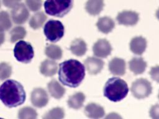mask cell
I'll list each match as a JSON object with an SVG mask.
<instances>
[{
	"instance_id": "30bf717a",
	"label": "cell",
	"mask_w": 159,
	"mask_h": 119,
	"mask_svg": "<svg viewBox=\"0 0 159 119\" xmlns=\"http://www.w3.org/2000/svg\"><path fill=\"white\" fill-rule=\"evenodd\" d=\"M29 16V11L23 3H19L12 8L11 17L14 23L22 24L26 22Z\"/></svg>"
},
{
	"instance_id": "d6986e66",
	"label": "cell",
	"mask_w": 159,
	"mask_h": 119,
	"mask_svg": "<svg viewBox=\"0 0 159 119\" xmlns=\"http://www.w3.org/2000/svg\"><path fill=\"white\" fill-rule=\"evenodd\" d=\"M85 99L86 97L84 93L78 92L69 97L67 104L70 108L75 110H79L83 106Z\"/></svg>"
},
{
	"instance_id": "7a4b0ae2",
	"label": "cell",
	"mask_w": 159,
	"mask_h": 119,
	"mask_svg": "<svg viewBox=\"0 0 159 119\" xmlns=\"http://www.w3.org/2000/svg\"><path fill=\"white\" fill-rule=\"evenodd\" d=\"M0 100L7 107H16L25 100V92L22 84L14 80L6 81L0 86Z\"/></svg>"
},
{
	"instance_id": "e575fe53",
	"label": "cell",
	"mask_w": 159,
	"mask_h": 119,
	"mask_svg": "<svg viewBox=\"0 0 159 119\" xmlns=\"http://www.w3.org/2000/svg\"><path fill=\"white\" fill-rule=\"evenodd\" d=\"M4 41V34L3 32H0V45L3 43Z\"/></svg>"
},
{
	"instance_id": "ffe728a7",
	"label": "cell",
	"mask_w": 159,
	"mask_h": 119,
	"mask_svg": "<svg viewBox=\"0 0 159 119\" xmlns=\"http://www.w3.org/2000/svg\"><path fill=\"white\" fill-rule=\"evenodd\" d=\"M70 50L73 55L77 56H82L85 55L87 51V45L83 39L76 38L71 42Z\"/></svg>"
},
{
	"instance_id": "3957f363",
	"label": "cell",
	"mask_w": 159,
	"mask_h": 119,
	"mask_svg": "<svg viewBox=\"0 0 159 119\" xmlns=\"http://www.w3.org/2000/svg\"><path fill=\"white\" fill-rule=\"evenodd\" d=\"M129 87L127 82L120 77L109 79L104 89V95L110 101L117 102L123 100L128 94Z\"/></svg>"
},
{
	"instance_id": "83f0119b",
	"label": "cell",
	"mask_w": 159,
	"mask_h": 119,
	"mask_svg": "<svg viewBox=\"0 0 159 119\" xmlns=\"http://www.w3.org/2000/svg\"><path fill=\"white\" fill-rule=\"evenodd\" d=\"M65 117V112L62 108L55 107L49 110L43 116V118L47 119H60Z\"/></svg>"
},
{
	"instance_id": "e0dca14e",
	"label": "cell",
	"mask_w": 159,
	"mask_h": 119,
	"mask_svg": "<svg viewBox=\"0 0 159 119\" xmlns=\"http://www.w3.org/2000/svg\"><path fill=\"white\" fill-rule=\"evenodd\" d=\"M96 27L99 32L107 34L113 30L115 27V22L111 17L104 16L99 18L96 22Z\"/></svg>"
},
{
	"instance_id": "8992f818",
	"label": "cell",
	"mask_w": 159,
	"mask_h": 119,
	"mask_svg": "<svg viewBox=\"0 0 159 119\" xmlns=\"http://www.w3.org/2000/svg\"><path fill=\"white\" fill-rule=\"evenodd\" d=\"M133 96L137 99L148 97L152 92L151 83L145 78H139L134 81L130 87Z\"/></svg>"
},
{
	"instance_id": "8d00e7d4",
	"label": "cell",
	"mask_w": 159,
	"mask_h": 119,
	"mask_svg": "<svg viewBox=\"0 0 159 119\" xmlns=\"http://www.w3.org/2000/svg\"><path fill=\"white\" fill-rule=\"evenodd\" d=\"M158 99H159V92H158Z\"/></svg>"
},
{
	"instance_id": "9a60e30c",
	"label": "cell",
	"mask_w": 159,
	"mask_h": 119,
	"mask_svg": "<svg viewBox=\"0 0 159 119\" xmlns=\"http://www.w3.org/2000/svg\"><path fill=\"white\" fill-rule=\"evenodd\" d=\"M147 40L142 36L135 37L130 42L129 46L130 51L135 55H142L147 48Z\"/></svg>"
},
{
	"instance_id": "cb8c5ba5",
	"label": "cell",
	"mask_w": 159,
	"mask_h": 119,
	"mask_svg": "<svg viewBox=\"0 0 159 119\" xmlns=\"http://www.w3.org/2000/svg\"><path fill=\"white\" fill-rule=\"evenodd\" d=\"M46 55L52 60H60L62 57L61 48L55 45H49L45 48Z\"/></svg>"
},
{
	"instance_id": "6da1fadb",
	"label": "cell",
	"mask_w": 159,
	"mask_h": 119,
	"mask_svg": "<svg viewBox=\"0 0 159 119\" xmlns=\"http://www.w3.org/2000/svg\"><path fill=\"white\" fill-rule=\"evenodd\" d=\"M85 77V67L79 61L70 59L59 65L58 79L61 84L70 87H78Z\"/></svg>"
},
{
	"instance_id": "44dd1931",
	"label": "cell",
	"mask_w": 159,
	"mask_h": 119,
	"mask_svg": "<svg viewBox=\"0 0 159 119\" xmlns=\"http://www.w3.org/2000/svg\"><path fill=\"white\" fill-rule=\"evenodd\" d=\"M48 90L50 95L57 99H61L65 93V89L56 80H52L47 86Z\"/></svg>"
},
{
	"instance_id": "d590c367",
	"label": "cell",
	"mask_w": 159,
	"mask_h": 119,
	"mask_svg": "<svg viewBox=\"0 0 159 119\" xmlns=\"http://www.w3.org/2000/svg\"><path fill=\"white\" fill-rule=\"evenodd\" d=\"M155 15H156L157 18L158 19V20H159V8L157 10L156 13H155Z\"/></svg>"
},
{
	"instance_id": "277c9868",
	"label": "cell",
	"mask_w": 159,
	"mask_h": 119,
	"mask_svg": "<svg viewBox=\"0 0 159 119\" xmlns=\"http://www.w3.org/2000/svg\"><path fill=\"white\" fill-rule=\"evenodd\" d=\"M73 5V0H46L44 8L47 14L63 17L70 11Z\"/></svg>"
},
{
	"instance_id": "9c48e42d",
	"label": "cell",
	"mask_w": 159,
	"mask_h": 119,
	"mask_svg": "<svg viewBox=\"0 0 159 119\" xmlns=\"http://www.w3.org/2000/svg\"><path fill=\"white\" fill-rule=\"evenodd\" d=\"M116 19L117 22L125 26H133L139 20V14L132 11H123L118 13Z\"/></svg>"
},
{
	"instance_id": "f546056e",
	"label": "cell",
	"mask_w": 159,
	"mask_h": 119,
	"mask_svg": "<svg viewBox=\"0 0 159 119\" xmlns=\"http://www.w3.org/2000/svg\"><path fill=\"white\" fill-rule=\"evenodd\" d=\"M26 5L31 11H37L41 8L42 0H25Z\"/></svg>"
},
{
	"instance_id": "7c38bea8",
	"label": "cell",
	"mask_w": 159,
	"mask_h": 119,
	"mask_svg": "<svg viewBox=\"0 0 159 119\" xmlns=\"http://www.w3.org/2000/svg\"><path fill=\"white\" fill-rule=\"evenodd\" d=\"M31 102L36 107H43L48 102V94L42 88L34 89L31 94Z\"/></svg>"
},
{
	"instance_id": "8fae6325",
	"label": "cell",
	"mask_w": 159,
	"mask_h": 119,
	"mask_svg": "<svg viewBox=\"0 0 159 119\" xmlns=\"http://www.w3.org/2000/svg\"><path fill=\"white\" fill-rule=\"evenodd\" d=\"M84 67L88 73L91 75L99 74L104 66V62L98 57H88L84 62Z\"/></svg>"
},
{
	"instance_id": "d6a6232c",
	"label": "cell",
	"mask_w": 159,
	"mask_h": 119,
	"mask_svg": "<svg viewBox=\"0 0 159 119\" xmlns=\"http://www.w3.org/2000/svg\"><path fill=\"white\" fill-rule=\"evenodd\" d=\"M21 0H2L4 5L8 8H13L20 3Z\"/></svg>"
},
{
	"instance_id": "836d02e7",
	"label": "cell",
	"mask_w": 159,
	"mask_h": 119,
	"mask_svg": "<svg viewBox=\"0 0 159 119\" xmlns=\"http://www.w3.org/2000/svg\"><path fill=\"white\" fill-rule=\"evenodd\" d=\"M121 118V117L120 116H119V115H117V113H109L108 115H107L106 117V118Z\"/></svg>"
},
{
	"instance_id": "f1b7e54d",
	"label": "cell",
	"mask_w": 159,
	"mask_h": 119,
	"mask_svg": "<svg viewBox=\"0 0 159 119\" xmlns=\"http://www.w3.org/2000/svg\"><path fill=\"white\" fill-rule=\"evenodd\" d=\"M12 73L11 66L6 63H0V79L4 80L10 77Z\"/></svg>"
},
{
	"instance_id": "5b68a950",
	"label": "cell",
	"mask_w": 159,
	"mask_h": 119,
	"mask_svg": "<svg viewBox=\"0 0 159 119\" xmlns=\"http://www.w3.org/2000/svg\"><path fill=\"white\" fill-rule=\"evenodd\" d=\"M65 29L59 20H50L45 25L43 32L47 39L52 42L59 41L64 35Z\"/></svg>"
},
{
	"instance_id": "ac0fdd59",
	"label": "cell",
	"mask_w": 159,
	"mask_h": 119,
	"mask_svg": "<svg viewBox=\"0 0 159 119\" xmlns=\"http://www.w3.org/2000/svg\"><path fill=\"white\" fill-rule=\"evenodd\" d=\"M104 6V0H88L85 9L91 15H96L101 13Z\"/></svg>"
},
{
	"instance_id": "2e32d148",
	"label": "cell",
	"mask_w": 159,
	"mask_h": 119,
	"mask_svg": "<svg viewBox=\"0 0 159 119\" xmlns=\"http://www.w3.org/2000/svg\"><path fill=\"white\" fill-rule=\"evenodd\" d=\"M129 69L135 75L141 74L144 73L147 68V63L143 58H133L129 62Z\"/></svg>"
},
{
	"instance_id": "4316f807",
	"label": "cell",
	"mask_w": 159,
	"mask_h": 119,
	"mask_svg": "<svg viewBox=\"0 0 159 119\" xmlns=\"http://www.w3.org/2000/svg\"><path fill=\"white\" fill-rule=\"evenodd\" d=\"M12 25L9 14L6 11L0 12V32L9 30Z\"/></svg>"
},
{
	"instance_id": "ba28073f",
	"label": "cell",
	"mask_w": 159,
	"mask_h": 119,
	"mask_svg": "<svg viewBox=\"0 0 159 119\" xmlns=\"http://www.w3.org/2000/svg\"><path fill=\"white\" fill-rule=\"evenodd\" d=\"M93 54L98 58H107L112 51V46L108 40L105 38L98 40L93 46Z\"/></svg>"
},
{
	"instance_id": "4dcf8cb0",
	"label": "cell",
	"mask_w": 159,
	"mask_h": 119,
	"mask_svg": "<svg viewBox=\"0 0 159 119\" xmlns=\"http://www.w3.org/2000/svg\"><path fill=\"white\" fill-rule=\"evenodd\" d=\"M149 74L153 81L159 83V65L152 67L149 71Z\"/></svg>"
},
{
	"instance_id": "484cf974",
	"label": "cell",
	"mask_w": 159,
	"mask_h": 119,
	"mask_svg": "<svg viewBox=\"0 0 159 119\" xmlns=\"http://www.w3.org/2000/svg\"><path fill=\"white\" fill-rule=\"evenodd\" d=\"M25 35L26 31L23 27H16L11 32V42L14 43L19 40H21L25 37Z\"/></svg>"
},
{
	"instance_id": "5bb4252c",
	"label": "cell",
	"mask_w": 159,
	"mask_h": 119,
	"mask_svg": "<svg viewBox=\"0 0 159 119\" xmlns=\"http://www.w3.org/2000/svg\"><path fill=\"white\" fill-rule=\"evenodd\" d=\"M84 113L87 117L94 119L101 118L105 115L104 108L94 102L89 103L86 105L84 109Z\"/></svg>"
},
{
	"instance_id": "4fadbf2b",
	"label": "cell",
	"mask_w": 159,
	"mask_h": 119,
	"mask_svg": "<svg viewBox=\"0 0 159 119\" xmlns=\"http://www.w3.org/2000/svg\"><path fill=\"white\" fill-rule=\"evenodd\" d=\"M109 70L114 76H123L125 73L126 63L124 59L114 58L109 63Z\"/></svg>"
},
{
	"instance_id": "d4e9b609",
	"label": "cell",
	"mask_w": 159,
	"mask_h": 119,
	"mask_svg": "<svg viewBox=\"0 0 159 119\" xmlns=\"http://www.w3.org/2000/svg\"><path fill=\"white\" fill-rule=\"evenodd\" d=\"M18 117L21 119H34L37 118V113L33 108L26 107L19 111Z\"/></svg>"
},
{
	"instance_id": "7402d4cb",
	"label": "cell",
	"mask_w": 159,
	"mask_h": 119,
	"mask_svg": "<svg viewBox=\"0 0 159 119\" xmlns=\"http://www.w3.org/2000/svg\"><path fill=\"white\" fill-rule=\"evenodd\" d=\"M57 63L53 60H46L43 61L40 68L41 73L45 76H52L57 72Z\"/></svg>"
},
{
	"instance_id": "74e56055",
	"label": "cell",
	"mask_w": 159,
	"mask_h": 119,
	"mask_svg": "<svg viewBox=\"0 0 159 119\" xmlns=\"http://www.w3.org/2000/svg\"><path fill=\"white\" fill-rule=\"evenodd\" d=\"M0 7H1V2H0Z\"/></svg>"
},
{
	"instance_id": "1f68e13d",
	"label": "cell",
	"mask_w": 159,
	"mask_h": 119,
	"mask_svg": "<svg viewBox=\"0 0 159 119\" xmlns=\"http://www.w3.org/2000/svg\"><path fill=\"white\" fill-rule=\"evenodd\" d=\"M149 115L153 119H159V104H155L151 107Z\"/></svg>"
},
{
	"instance_id": "603a6c76",
	"label": "cell",
	"mask_w": 159,
	"mask_h": 119,
	"mask_svg": "<svg viewBox=\"0 0 159 119\" xmlns=\"http://www.w3.org/2000/svg\"><path fill=\"white\" fill-rule=\"evenodd\" d=\"M47 19V16L42 12L35 14L30 19L29 25L34 29H37L42 26Z\"/></svg>"
},
{
	"instance_id": "52a82bcc",
	"label": "cell",
	"mask_w": 159,
	"mask_h": 119,
	"mask_svg": "<svg viewBox=\"0 0 159 119\" xmlns=\"http://www.w3.org/2000/svg\"><path fill=\"white\" fill-rule=\"evenodd\" d=\"M14 55L17 61L28 63L33 58L34 52L32 45L29 43L22 40L16 44L14 48Z\"/></svg>"
}]
</instances>
